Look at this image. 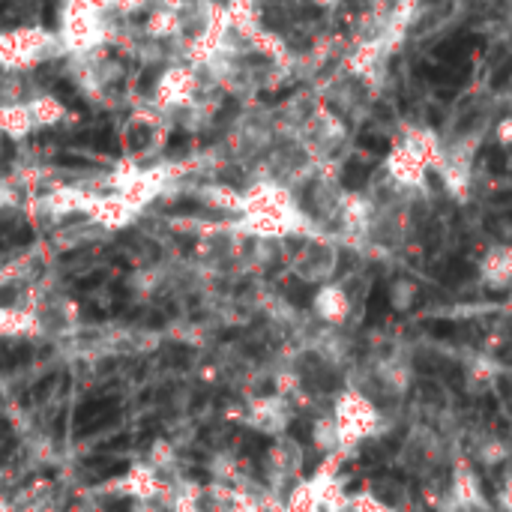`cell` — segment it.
Instances as JSON below:
<instances>
[{
    "label": "cell",
    "instance_id": "8fae6325",
    "mask_svg": "<svg viewBox=\"0 0 512 512\" xmlns=\"http://www.w3.org/2000/svg\"><path fill=\"white\" fill-rule=\"evenodd\" d=\"M27 108H30V117H33V126H36V129H54V126H60V123L66 120V114H69L66 102H63L60 96H54V93H45V90H39V93L27 102Z\"/></svg>",
    "mask_w": 512,
    "mask_h": 512
},
{
    "label": "cell",
    "instance_id": "cb8c5ba5",
    "mask_svg": "<svg viewBox=\"0 0 512 512\" xmlns=\"http://www.w3.org/2000/svg\"><path fill=\"white\" fill-rule=\"evenodd\" d=\"M0 138H3V135H0Z\"/></svg>",
    "mask_w": 512,
    "mask_h": 512
},
{
    "label": "cell",
    "instance_id": "6da1fadb",
    "mask_svg": "<svg viewBox=\"0 0 512 512\" xmlns=\"http://www.w3.org/2000/svg\"><path fill=\"white\" fill-rule=\"evenodd\" d=\"M66 48L57 33L33 24L0 30V69L3 72H33L36 66H45L57 57H63Z\"/></svg>",
    "mask_w": 512,
    "mask_h": 512
},
{
    "label": "cell",
    "instance_id": "277c9868",
    "mask_svg": "<svg viewBox=\"0 0 512 512\" xmlns=\"http://www.w3.org/2000/svg\"><path fill=\"white\" fill-rule=\"evenodd\" d=\"M444 453H447V438L429 426V423H417L405 441H402V450H399V465L408 471V474H417V477H429L441 468L444 462Z\"/></svg>",
    "mask_w": 512,
    "mask_h": 512
},
{
    "label": "cell",
    "instance_id": "d6986e66",
    "mask_svg": "<svg viewBox=\"0 0 512 512\" xmlns=\"http://www.w3.org/2000/svg\"><path fill=\"white\" fill-rule=\"evenodd\" d=\"M30 360V345L24 342H0V369L15 372Z\"/></svg>",
    "mask_w": 512,
    "mask_h": 512
},
{
    "label": "cell",
    "instance_id": "7a4b0ae2",
    "mask_svg": "<svg viewBox=\"0 0 512 512\" xmlns=\"http://www.w3.org/2000/svg\"><path fill=\"white\" fill-rule=\"evenodd\" d=\"M66 54H87L108 45V12L90 0H66L57 30Z\"/></svg>",
    "mask_w": 512,
    "mask_h": 512
},
{
    "label": "cell",
    "instance_id": "4fadbf2b",
    "mask_svg": "<svg viewBox=\"0 0 512 512\" xmlns=\"http://www.w3.org/2000/svg\"><path fill=\"white\" fill-rule=\"evenodd\" d=\"M291 426V408L282 396H273V399H264L258 405V420H255V429L264 432V435H282L285 429Z\"/></svg>",
    "mask_w": 512,
    "mask_h": 512
},
{
    "label": "cell",
    "instance_id": "ba28073f",
    "mask_svg": "<svg viewBox=\"0 0 512 512\" xmlns=\"http://www.w3.org/2000/svg\"><path fill=\"white\" fill-rule=\"evenodd\" d=\"M450 498L456 504H465V507H483L486 504V495H483V486H480V477L474 471L471 462H456L453 471H450Z\"/></svg>",
    "mask_w": 512,
    "mask_h": 512
},
{
    "label": "cell",
    "instance_id": "3957f363",
    "mask_svg": "<svg viewBox=\"0 0 512 512\" xmlns=\"http://www.w3.org/2000/svg\"><path fill=\"white\" fill-rule=\"evenodd\" d=\"M333 417L339 423V435H342V450H354L363 441H372L381 435L384 426V414L378 411L375 399L360 393L357 387H348L336 396L333 405Z\"/></svg>",
    "mask_w": 512,
    "mask_h": 512
},
{
    "label": "cell",
    "instance_id": "e0dca14e",
    "mask_svg": "<svg viewBox=\"0 0 512 512\" xmlns=\"http://www.w3.org/2000/svg\"><path fill=\"white\" fill-rule=\"evenodd\" d=\"M126 471V462L117 459V456H93L84 462V477L90 483H105V480H114L117 474Z\"/></svg>",
    "mask_w": 512,
    "mask_h": 512
},
{
    "label": "cell",
    "instance_id": "5b68a950",
    "mask_svg": "<svg viewBox=\"0 0 512 512\" xmlns=\"http://www.w3.org/2000/svg\"><path fill=\"white\" fill-rule=\"evenodd\" d=\"M339 264H342V255L333 243L312 240L306 249H300L294 261V273L306 285H330L339 276Z\"/></svg>",
    "mask_w": 512,
    "mask_h": 512
},
{
    "label": "cell",
    "instance_id": "ac0fdd59",
    "mask_svg": "<svg viewBox=\"0 0 512 512\" xmlns=\"http://www.w3.org/2000/svg\"><path fill=\"white\" fill-rule=\"evenodd\" d=\"M474 453H477V462L486 465V468H501V465L512 462V447L507 441H501V438H486V441H480Z\"/></svg>",
    "mask_w": 512,
    "mask_h": 512
},
{
    "label": "cell",
    "instance_id": "d4e9b609",
    "mask_svg": "<svg viewBox=\"0 0 512 512\" xmlns=\"http://www.w3.org/2000/svg\"><path fill=\"white\" fill-rule=\"evenodd\" d=\"M510 468H512V465H510Z\"/></svg>",
    "mask_w": 512,
    "mask_h": 512
},
{
    "label": "cell",
    "instance_id": "5bb4252c",
    "mask_svg": "<svg viewBox=\"0 0 512 512\" xmlns=\"http://www.w3.org/2000/svg\"><path fill=\"white\" fill-rule=\"evenodd\" d=\"M420 297H423V288H420V282H414L411 276H396V279L390 282V288H387V300H390L393 312H399V315L414 312L417 303H420Z\"/></svg>",
    "mask_w": 512,
    "mask_h": 512
},
{
    "label": "cell",
    "instance_id": "603a6c76",
    "mask_svg": "<svg viewBox=\"0 0 512 512\" xmlns=\"http://www.w3.org/2000/svg\"><path fill=\"white\" fill-rule=\"evenodd\" d=\"M105 510H108V512H126V510H129V501H123V498H120V501H105Z\"/></svg>",
    "mask_w": 512,
    "mask_h": 512
},
{
    "label": "cell",
    "instance_id": "9a60e30c",
    "mask_svg": "<svg viewBox=\"0 0 512 512\" xmlns=\"http://www.w3.org/2000/svg\"><path fill=\"white\" fill-rule=\"evenodd\" d=\"M312 444L318 447L321 456H339V453H345V450H342L339 423H336L333 414L315 417V423H312Z\"/></svg>",
    "mask_w": 512,
    "mask_h": 512
},
{
    "label": "cell",
    "instance_id": "30bf717a",
    "mask_svg": "<svg viewBox=\"0 0 512 512\" xmlns=\"http://www.w3.org/2000/svg\"><path fill=\"white\" fill-rule=\"evenodd\" d=\"M480 276L492 291H504L512 285V246H492L480 264Z\"/></svg>",
    "mask_w": 512,
    "mask_h": 512
},
{
    "label": "cell",
    "instance_id": "ffe728a7",
    "mask_svg": "<svg viewBox=\"0 0 512 512\" xmlns=\"http://www.w3.org/2000/svg\"><path fill=\"white\" fill-rule=\"evenodd\" d=\"M348 512H396L390 504H384L378 495H372V492H357V495H351V507Z\"/></svg>",
    "mask_w": 512,
    "mask_h": 512
},
{
    "label": "cell",
    "instance_id": "9c48e42d",
    "mask_svg": "<svg viewBox=\"0 0 512 512\" xmlns=\"http://www.w3.org/2000/svg\"><path fill=\"white\" fill-rule=\"evenodd\" d=\"M270 468H273V477L276 480H297V474H300V468H303V447H300V441H294V438H276V444L270 447Z\"/></svg>",
    "mask_w": 512,
    "mask_h": 512
},
{
    "label": "cell",
    "instance_id": "7c38bea8",
    "mask_svg": "<svg viewBox=\"0 0 512 512\" xmlns=\"http://www.w3.org/2000/svg\"><path fill=\"white\" fill-rule=\"evenodd\" d=\"M33 129L36 126H33V117H30L27 102H0V135L3 138L21 141Z\"/></svg>",
    "mask_w": 512,
    "mask_h": 512
},
{
    "label": "cell",
    "instance_id": "52a82bcc",
    "mask_svg": "<svg viewBox=\"0 0 512 512\" xmlns=\"http://www.w3.org/2000/svg\"><path fill=\"white\" fill-rule=\"evenodd\" d=\"M120 417V402L114 396H96L75 411V435H93Z\"/></svg>",
    "mask_w": 512,
    "mask_h": 512
},
{
    "label": "cell",
    "instance_id": "2e32d148",
    "mask_svg": "<svg viewBox=\"0 0 512 512\" xmlns=\"http://www.w3.org/2000/svg\"><path fill=\"white\" fill-rule=\"evenodd\" d=\"M339 276H342V279H336L339 288L345 291V297L351 300V306L360 309V306L366 303V297L372 294V279H369V273L351 270V273H339Z\"/></svg>",
    "mask_w": 512,
    "mask_h": 512
},
{
    "label": "cell",
    "instance_id": "8992f818",
    "mask_svg": "<svg viewBox=\"0 0 512 512\" xmlns=\"http://www.w3.org/2000/svg\"><path fill=\"white\" fill-rule=\"evenodd\" d=\"M357 309L351 306V300L345 297V291L339 288V282L321 285L312 297V315L324 324V327H345L348 318Z\"/></svg>",
    "mask_w": 512,
    "mask_h": 512
},
{
    "label": "cell",
    "instance_id": "7402d4cb",
    "mask_svg": "<svg viewBox=\"0 0 512 512\" xmlns=\"http://www.w3.org/2000/svg\"><path fill=\"white\" fill-rule=\"evenodd\" d=\"M498 507H501V512H512V474L510 480L501 486V492H498Z\"/></svg>",
    "mask_w": 512,
    "mask_h": 512
},
{
    "label": "cell",
    "instance_id": "44dd1931",
    "mask_svg": "<svg viewBox=\"0 0 512 512\" xmlns=\"http://www.w3.org/2000/svg\"><path fill=\"white\" fill-rule=\"evenodd\" d=\"M54 384H57V375H48L45 381H39V384H36V387L30 390V402H45V399L51 396Z\"/></svg>",
    "mask_w": 512,
    "mask_h": 512
}]
</instances>
